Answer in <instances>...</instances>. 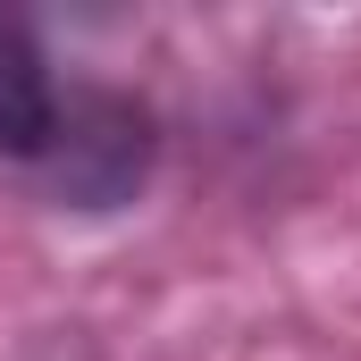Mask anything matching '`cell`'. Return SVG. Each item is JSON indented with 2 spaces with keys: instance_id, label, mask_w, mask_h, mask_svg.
Listing matches in <instances>:
<instances>
[{
  "instance_id": "6da1fadb",
  "label": "cell",
  "mask_w": 361,
  "mask_h": 361,
  "mask_svg": "<svg viewBox=\"0 0 361 361\" xmlns=\"http://www.w3.org/2000/svg\"><path fill=\"white\" fill-rule=\"evenodd\" d=\"M51 143V76L42 51L25 42L17 17H0V152H42Z\"/></svg>"
}]
</instances>
